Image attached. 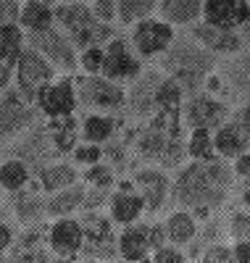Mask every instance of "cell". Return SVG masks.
<instances>
[{"instance_id":"obj_33","label":"cell","mask_w":250,"mask_h":263,"mask_svg":"<svg viewBox=\"0 0 250 263\" xmlns=\"http://www.w3.org/2000/svg\"><path fill=\"white\" fill-rule=\"evenodd\" d=\"M158 11V0H116V13H119V24L134 27L140 21L150 18Z\"/></svg>"},{"instance_id":"obj_42","label":"cell","mask_w":250,"mask_h":263,"mask_svg":"<svg viewBox=\"0 0 250 263\" xmlns=\"http://www.w3.org/2000/svg\"><path fill=\"white\" fill-rule=\"evenodd\" d=\"M93 13L95 18L100 21V24H116L119 21V13H116V0H93Z\"/></svg>"},{"instance_id":"obj_49","label":"cell","mask_w":250,"mask_h":263,"mask_svg":"<svg viewBox=\"0 0 250 263\" xmlns=\"http://www.w3.org/2000/svg\"><path fill=\"white\" fill-rule=\"evenodd\" d=\"M242 208H247V211H250V187H245V190H242Z\"/></svg>"},{"instance_id":"obj_2","label":"cell","mask_w":250,"mask_h":263,"mask_svg":"<svg viewBox=\"0 0 250 263\" xmlns=\"http://www.w3.org/2000/svg\"><path fill=\"white\" fill-rule=\"evenodd\" d=\"M216 66L219 55H213L192 37H176L174 45L158 58V69L185 87L187 98L206 92V82L216 71Z\"/></svg>"},{"instance_id":"obj_11","label":"cell","mask_w":250,"mask_h":263,"mask_svg":"<svg viewBox=\"0 0 250 263\" xmlns=\"http://www.w3.org/2000/svg\"><path fill=\"white\" fill-rule=\"evenodd\" d=\"M176 40V32L171 24H166L164 18H145L140 24H134L132 32H129V42L132 48L140 53L142 61H158Z\"/></svg>"},{"instance_id":"obj_50","label":"cell","mask_w":250,"mask_h":263,"mask_svg":"<svg viewBox=\"0 0 250 263\" xmlns=\"http://www.w3.org/2000/svg\"><path fill=\"white\" fill-rule=\"evenodd\" d=\"M21 3H45V6H58L61 0H21Z\"/></svg>"},{"instance_id":"obj_17","label":"cell","mask_w":250,"mask_h":263,"mask_svg":"<svg viewBox=\"0 0 250 263\" xmlns=\"http://www.w3.org/2000/svg\"><path fill=\"white\" fill-rule=\"evenodd\" d=\"M48 248L53 250V255L61 258H74L82 253L84 248V229L82 221L77 218H56L48 224Z\"/></svg>"},{"instance_id":"obj_43","label":"cell","mask_w":250,"mask_h":263,"mask_svg":"<svg viewBox=\"0 0 250 263\" xmlns=\"http://www.w3.org/2000/svg\"><path fill=\"white\" fill-rule=\"evenodd\" d=\"M111 195H113V190H105V187H87V195H84V205H82V211H84V213H90V211L103 208V205L111 200Z\"/></svg>"},{"instance_id":"obj_28","label":"cell","mask_w":250,"mask_h":263,"mask_svg":"<svg viewBox=\"0 0 250 263\" xmlns=\"http://www.w3.org/2000/svg\"><path fill=\"white\" fill-rule=\"evenodd\" d=\"M84 195H87V187L82 182L74 187H66L61 192H53L45 197V213H48L50 221H56V218H69L72 213L82 211Z\"/></svg>"},{"instance_id":"obj_16","label":"cell","mask_w":250,"mask_h":263,"mask_svg":"<svg viewBox=\"0 0 250 263\" xmlns=\"http://www.w3.org/2000/svg\"><path fill=\"white\" fill-rule=\"evenodd\" d=\"M164 71L158 69H145L137 79H134L129 84V90H127V105H129V111L137 116V119H153L158 114V103H155V92H158V87H161L164 82Z\"/></svg>"},{"instance_id":"obj_18","label":"cell","mask_w":250,"mask_h":263,"mask_svg":"<svg viewBox=\"0 0 250 263\" xmlns=\"http://www.w3.org/2000/svg\"><path fill=\"white\" fill-rule=\"evenodd\" d=\"M190 37L198 40L203 48H208L213 55H221V58L245 50V42H242V37H240L237 29L213 27V24H206V21H200V24L190 27Z\"/></svg>"},{"instance_id":"obj_41","label":"cell","mask_w":250,"mask_h":263,"mask_svg":"<svg viewBox=\"0 0 250 263\" xmlns=\"http://www.w3.org/2000/svg\"><path fill=\"white\" fill-rule=\"evenodd\" d=\"M150 263H187V255H185V248L171 245V242H164V245H158V248L153 250Z\"/></svg>"},{"instance_id":"obj_1","label":"cell","mask_w":250,"mask_h":263,"mask_svg":"<svg viewBox=\"0 0 250 263\" xmlns=\"http://www.w3.org/2000/svg\"><path fill=\"white\" fill-rule=\"evenodd\" d=\"M235 168L229 161H190L179 166L176 179L171 187L174 203L179 208H187L195 216H206L224 205L226 195L235 184Z\"/></svg>"},{"instance_id":"obj_13","label":"cell","mask_w":250,"mask_h":263,"mask_svg":"<svg viewBox=\"0 0 250 263\" xmlns=\"http://www.w3.org/2000/svg\"><path fill=\"white\" fill-rule=\"evenodd\" d=\"M82 229H84V258H98L111 260L119 253V234H113L111 216H100L98 211H90L82 216Z\"/></svg>"},{"instance_id":"obj_5","label":"cell","mask_w":250,"mask_h":263,"mask_svg":"<svg viewBox=\"0 0 250 263\" xmlns=\"http://www.w3.org/2000/svg\"><path fill=\"white\" fill-rule=\"evenodd\" d=\"M56 77H58L56 66L45 58V55H40L34 48H29V45H27V50L21 53V58H19L16 66H13V87L21 92V98L29 100L32 105H34L37 95H40Z\"/></svg>"},{"instance_id":"obj_44","label":"cell","mask_w":250,"mask_h":263,"mask_svg":"<svg viewBox=\"0 0 250 263\" xmlns=\"http://www.w3.org/2000/svg\"><path fill=\"white\" fill-rule=\"evenodd\" d=\"M21 0H0V27H8V24H19V16H21Z\"/></svg>"},{"instance_id":"obj_31","label":"cell","mask_w":250,"mask_h":263,"mask_svg":"<svg viewBox=\"0 0 250 263\" xmlns=\"http://www.w3.org/2000/svg\"><path fill=\"white\" fill-rule=\"evenodd\" d=\"M19 27L27 34L37 32H48L56 27V6H45V3H24L19 16Z\"/></svg>"},{"instance_id":"obj_8","label":"cell","mask_w":250,"mask_h":263,"mask_svg":"<svg viewBox=\"0 0 250 263\" xmlns=\"http://www.w3.org/2000/svg\"><path fill=\"white\" fill-rule=\"evenodd\" d=\"M40 119L37 105L21 98L16 87L0 95V142H13L29 132Z\"/></svg>"},{"instance_id":"obj_7","label":"cell","mask_w":250,"mask_h":263,"mask_svg":"<svg viewBox=\"0 0 250 263\" xmlns=\"http://www.w3.org/2000/svg\"><path fill=\"white\" fill-rule=\"evenodd\" d=\"M27 45L48 58L58 74H79V50L63 29L53 27L48 32L27 34Z\"/></svg>"},{"instance_id":"obj_24","label":"cell","mask_w":250,"mask_h":263,"mask_svg":"<svg viewBox=\"0 0 250 263\" xmlns=\"http://www.w3.org/2000/svg\"><path fill=\"white\" fill-rule=\"evenodd\" d=\"M158 18L171 27H195L203 21V0H158Z\"/></svg>"},{"instance_id":"obj_26","label":"cell","mask_w":250,"mask_h":263,"mask_svg":"<svg viewBox=\"0 0 250 263\" xmlns=\"http://www.w3.org/2000/svg\"><path fill=\"white\" fill-rule=\"evenodd\" d=\"M82 174L74 163H66V161H53L48 166H42L37 171V184L45 195H53V192H61L66 187H74L79 184Z\"/></svg>"},{"instance_id":"obj_35","label":"cell","mask_w":250,"mask_h":263,"mask_svg":"<svg viewBox=\"0 0 250 263\" xmlns=\"http://www.w3.org/2000/svg\"><path fill=\"white\" fill-rule=\"evenodd\" d=\"M187 100V92L176 79L164 77L161 87L155 92V103H158V111H182V105Z\"/></svg>"},{"instance_id":"obj_21","label":"cell","mask_w":250,"mask_h":263,"mask_svg":"<svg viewBox=\"0 0 250 263\" xmlns=\"http://www.w3.org/2000/svg\"><path fill=\"white\" fill-rule=\"evenodd\" d=\"M42 237H48V227L45 224L42 227H29L27 234H21L13 242L6 263H50L53 250L48 248V239L42 242Z\"/></svg>"},{"instance_id":"obj_37","label":"cell","mask_w":250,"mask_h":263,"mask_svg":"<svg viewBox=\"0 0 250 263\" xmlns=\"http://www.w3.org/2000/svg\"><path fill=\"white\" fill-rule=\"evenodd\" d=\"M72 161H74V166L90 168V166L105 161V150H103V145H95V142H79L72 153Z\"/></svg>"},{"instance_id":"obj_40","label":"cell","mask_w":250,"mask_h":263,"mask_svg":"<svg viewBox=\"0 0 250 263\" xmlns=\"http://www.w3.org/2000/svg\"><path fill=\"white\" fill-rule=\"evenodd\" d=\"M200 263H237V260H235L232 245L213 242V245H206L200 250Z\"/></svg>"},{"instance_id":"obj_23","label":"cell","mask_w":250,"mask_h":263,"mask_svg":"<svg viewBox=\"0 0 250 263\" xmlns=\"http://www.w3.org/2000/svg\"><path fill=\"white\" fill-rule=\"evenodd\" d=\"M213 145L221 161H235L237 156L250 150V129L232 116L224 126L213 132Z\"/></svg>"},{"instance_id":"obj_25","label":"cell","mask_w":250,"mask_h":263,"mask_svg":"<svg viewBox=\"0 0 250 263\" xmlns=\"http://www.w3.org/2000/svg\"><path fill=\"white\" fill-rule=\"evenodd\" d=\"M164 232H166V242L179 245V248H190V245H195V239L200 234L198 216L192 211H187V208H179V211L166 216Z\"/></svg>"},{"instance_id":"obj_36","label":"cell","mask_w":250,"mask_h":263,"mask_svg":"<svg viewBox=\"0 0 250 263\" xmlns=\"http://www.w3.org/2000/svg\"><path fill=\"white\" fill-rule=\"evenodd\" d=\"M226 229H229L232 242H250V211L237 208L226 216Z\"/></svg>"},{"instance_id":"obj_34","label":"cell","mask_w":250,"mask_h":263,"mask_svg":"<svg viewBox=\"0 0 250 263\" xmlns=\"http://www.w3.org/2000/svg\"><path fill=\"white\" fill-rule=\"evenodd\" d=\"M187 158L190 161H219V153H216V145H213V132H208V129H190Z\"/></svg>"},{"instance_id":"obj_9","label":"cell","mask_w":250,"mask_h":263,"mask_svg":"<svg viewBox=\"0 0 250 263\" xmlns=\"http://www.w3.org/2000/svg\"><path fill=\"white\" fill-rule=\"evenodd\" d=\"M166 242L164 224H148L134 221L129 227H121L119 234V255L127 263H145L158 245Z\"/></svg>"},{"instance_id":"obj_29","label":"cell","mask_w":250,"mask_h":263,"mask_svg":"<svg viewBox=\"0 0 250 263\" xmlns=\"http://www.w3.org/2000/svg\"><path fill=\"white\" fill-rule=\"evenodd\" d=\"M116 135V119L113 114H84L82 124H79V137L82 142H95V145H105Z\"/></svg>"},{"instance_id":"obj_14","label":"cell","mask_w":250,"mask_h":263,"mask_svg":"<svg viewBox=\"0 0 250 263\" xmlns=\"http://www.w3.org/2000/svg\"><path fill=\"white\" fill-rule=\"evenodd\" d=\"M37 111L45 119H61V116H74L79 108L77 100V87H74V74H58L34 100Z\"/></svg>"},{"instance_id":"obj_4","label":"cell","mask_w":250,"mask_h":263,"mask_svg":"<svg viewBox=\"0 0 250 263\" xmlns=\"http://www.w3.org/2000/svg\"><path fill=\"white\" fill-rule=\"evenodd\" d=\"M74 87L79 105L90 114H113L127 105L124 84L103 74H74Z\"/></svg>"},{"instance_id":"obj_52","label":"cell","mask_w":250,"mask_h":263,"mask_svg":"<svg viewBox=\"0 0 250 263\" xmlns=\"http://www.w3.org/2000/svg\"><path fill=\"white\" fill-rule=\"evenodd\" d=\"M77 263H105V260H98V258H82V260H77Z\"/></svg>"},{"instance_id":"obj_47","label":"cell","mask_w":250,"mask_h":263,"mask_svg":"<svg viewBox=\"0 0 250 263\" xmlns=\"http://www.w3.org/2000/svg\"><path fill=\"white\" fill-rule=\"evenodd\" d=\"M11 84H13V66L6 63V61H0V95L8 92Z\"/></svg>"},{"instance_id":"obj_39","label":"cell","mask_w":250,"mask_h":263,"mask_svg":"<svg viewBox=\"0 0 250 263\" xmlns=\"http://www.w3.org/2000/svg\"><path fill=\"white\" fill-rule=\"evenodd\" d=\"M103 58H105V45H95L79 53V69L82 74H103Z\"/></svg>"},{"instance_id":"obj_27","label":"cell","mask_w":250,"mask_h":263,"mask_svg":"<svg viewBox=\"0 0 250 263\" xmlns=\"http://www.w3.org/2000/svg\"><path fill=\"white\" fill-rule=\"evenodd\" d=\"M11 197V211H13V218L21 224V227H42L48 221V213H45V200L37 195V192H29V190H21V192H13L8 195Z\"/></svg>"},{"instance_id":"obj_48","label":"cell","mask_w":250,"mask_h":263,"mask_svg":"<svg viewBox=\"0 0 250 263\" xmlns=\"http://www.w3.org/2000/svg\"><path fill=\"white\" fill-rule=\"evenodd\" d=\"M232 250L237 263H250V242H232Z\"/></svg>"},{"instance_id":"obj_46","label":"cell","mask_w":250,"mask_h":263,"mask_svg":"<svg viewBox=\"0 0 250 263\" xmlns=\"http://www.w3.org/2000/svg\"><path fill=\"white\" fill-rule=\"evenodd\" d=\"M232 168H235V177H240V179H247L250 177V150L232 161Z\"/></svg>"},{"instance_id":"obj_12","label":"cell","mask_w":250,"mask_h":263,"mask_svg":"<svg viewBox=\"0 0 250 263\" xmlns=\"http://www.w3.org/2000/svg\"><path fill=\"white\" fill-rule=\"evenodd\" d=\"M145 71V61L140 53L132 48L127 37H113L105 45V58H103V77L119 82V84H132L140 74Z\"/></svg>"},{"instance_id":"obj_30","label":"cell","mask_w":250,"mask_h":263,"mask_svg":"<svg viewBox=\"0 0 250 263\" xmlns=\"http://www.w3.org/2000/svg\"><path fill=\"white\" fill-rule=\"evenodd\" d=\"M32 182V168L16 158V156H8L0 161V190L13 195V192H21V190H27Z\"/></svg>"},{"instance_id":"obj_3","label":"cell","mask_w":250,"mask_h":263,"mask_svg":"<svg viewBox=\"0 0 250 263\" xmlns=\"http://www.w3.org/2000/svg\"><path fill=\"white\" fill-rule=\"evenodd\" d=\"M211 95H224V100L229 103H250V50H240L235 55L219 58L216 71L206 82Z\"/></svg>"},{"instance_id":"obj_38","label":"cell","mask_w":250,"mask_h":263,"mask_svg":"<svg viewBox=\"0 0 250 263\" xmlns=\"http://www.w3.org/2000/svg\"><path fill=\"white\" fill-rule=\"evenodd\" d=\"M113 182H116V171H113V166L105 163V161L90 166L87 174H84V184L87 187H105V190H111Z\"/></svg>"},{"instance_id":"obj_15","label":"cell","mask_w":250,"mask_h":263,"mask_svg":"<svg viewBox=\"0 0 250 263\" xmlns=\"http://www.w3.org/2000/svg\"><path fill=\"white\" fill-rule=\"evenodd\" d=\"M11 156L21 158L29 168L34 166V168L40 171L42 166H48V163H53V161L58 158V150H56V145H53V140H50V135H48V129L40 126V124H34V126H32L29 132H24L19 140H13Z\"/></svg>"},{"instance_id":"obj_45","label":"cell","mask_w":250,"mask_h":263,"mask_svg":"<svg viewBox=\"0 0 250 263\" xmlns=\"http://www.w3.org/2000/svg\"><path fill=\"white\" fill-rule=\"evenodd\" d=\"M13 242H16V237H13L11 224L0 221V263H6V258H8V253H11Z\"/></svg>"},{"instance_id":"obj_6","label":"cell","mask_w":250,"mask_h":263,"mask_svg":"<svg viewBox=\"0 0 250 263\" xmlns=\"http://www.w3.org/2000/svg\"><path fill=\"white\" fill-rule=\"evenodd\" d=\"M137 156L145 163L176 168L187 158V142H182V135H166L148 124L137 137Z\"/></svg>"},{"instance_id":"obj_22","label":"cell","mask_w":250,"mask_h":263,"mask_svg":"<svg viewBox=\"0 0 250 263\" xmlns=\"http://www.w3.org/2000/svg\"><path fill=\"white\" fill-rule=\"evenodd\" d=\"M145 197L137 192L134 182L121 184V190H116L108 200V216L116 227H129L134 221H140L145 213Z\"/></svg>"},{"instance_id":"obj_54","label":"cell","mask_w":250,"mask_h":263,"mask_svg":"<svg viewBox=\"0 0 250 263\" xmlns=\"http://www.w3.org/2000/svg\"><path fill=\"white\" fill-rule=\"evenodd\" d=\"M247 187H250V177H247Z\"/></svg>"},{"instance_id":"obj_51","label":"cell","mask_w":250,"mask_h":263,"mask_svg":"<svg viewBox=\"0 0 250 263\" xmlns=\"http://www.w3.org/2000/svg\"><path fill=\"white\" fill-rule=\"evenodd\" d=\"M50 263H77L74 258H61V255H53L50 258Z\"/></svg>"},{"instance_id":"obj_53","label":"cell","mask_w":250,"mask_h":263,"mask_svg":"<svg viewBox=\"0 0 250 263\" xmlns=\"http://www.w3.org/2000/svg\"><path fill=\"white\" fill-rule=\"evenodd\" d=\"M61 3H69V0H61ZM84 3H87V0H84Z\"/></svg>"},{"instance_id":"obj_10","label":"cell","mask_w":250,"mask_h":263,"mask_svg":"<svg viewBox=\"0 0 250 263\" xmlns=\"http://www.w3.org/2000/svg\"><path fill=\"white\" fill-rule=\"evenodd\" d=\"M232 119V108L224 98L211 95V92H198L190 95L182 105V121L190 129H208L216 132Z\"/></svg>"},{"instance_id":"obj_19","label":"cell","mask_w":250,"mask_h":263,"mask_svg":"<svg viewBox=\"0 0 250 263\" xmlns=\"http://www.w3.org/2000/svg\"><path fill=\"white\" fill-rule=\"evenodd\" d=\"M203 21L224 29H240L250 21V0H203Z\"/></svg>"},{"instance_id":"obj_32","label":"cell","mask_w":250,"mask_h":263,"mask_svg":"<svg viewBox=\"0 0 250 263\" xmlns=\"http://www.w3.org/2000/svg\"><path fill=\"white\" fill-rule=\"evenodd\" d=\"M24 50H27V32L19 24L0 27V61L16 66V61L21 58Z\"/></svg>"},{"instance_id":"obj_20","label":"cell","mask_w":250,"mask_h":263,"mask_svg":"<svg viewBox=\"0 0 250 263\" xmlns=\"http://www.w3.org/2000/svg\"><path fill=\"white\" fill-rule=\"evenodd\" d=\"M134 187H137V192L145 197V208L148 213H158L166 200H169V177L164 174V168L158 166H145V168H137L132 177Z\"/></svg>"}]
</instances>
